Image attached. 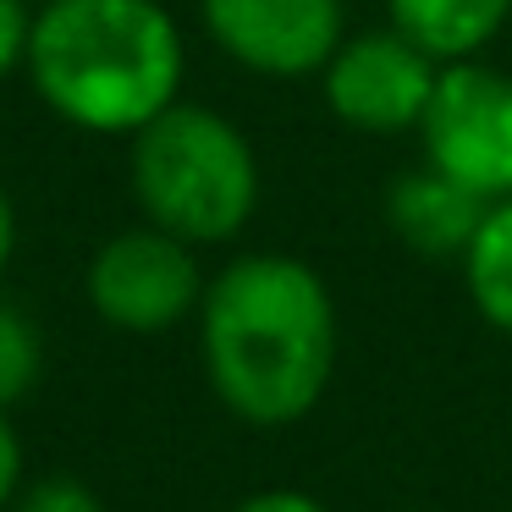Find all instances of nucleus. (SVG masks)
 <instances>
[{
    "mask_svg": "<svg viewBox=\"0 0 512 512\" xmlns=\"http://www.w3.org/2000/svg\"><path fill=\"white\" fill-rule=\"evenodd\" d=\"M232 512H331L320 496L309 490H292V485H276V490H254L248 501H237Z\"/></svg>",
    "mask_w": 512,
    "mask_h": 512,
    "instance_id": "2eb2a0df",
    "label": "nucleus"
},
{
    "mask_svg": "<svg viewBox=\"0 0 512 512\" xmlns=\"http://www.w3.org/2000/svg\"><path fill=\"white\" fill-rule=\"evenodd\" d=\"M23 67L67 127L133 138L177 105L188 50L160 0H45Z\"/></svg>",
    "mask_w": 512,
    "mask_h": 512,
    "instance_id": "f03ea898",
    "label": "nucleus"
},
{
    "mask_svg": "<svg viewBox=\"0 0 512 512\" xmlns=\"http://www.w3.org/2000/svg\"><path fill=\"white\" fill-rule=\"evenodd\" d=\"M17 490H23V441H17L12 408H0V512L17 501Z\"/></svg>",
    "mask_w": 512,
    "mask_h": 512,
    "instance_id": "4468645a",
    "label": "nucleus"
},
{
    "mask_svg": "<svg viewBox=\"0 0 512 512\" xmlns=\"http://www.w3.org/2000/svg\"><path fill=\"white\" fill-rule=\"evenodd\" d=\"M28 34H34L28 0H0V83L28 61Z\"/></svg>",
    "mask_w": 512,
    "mask_h": 512,
    "instance_id": "ddd939ff",
    "label": "nucleus"
},
{
    "mask_svg": "<svg viewBox=\"0 0 512 512\" xmlns=\"http://www.w3.org/2000/svg\"><path fill=\"white\" fill-rule=\"evenodd\" d=\"M133 199L149 226L193 248L232 243L259 210V160L232 116L171 105L133 133Z\"/></svg>",
    "mask_w": 512,
    "mask_h": 512,
    "instance_id": "7ed1b4c3",
    "label": "nucleus"
},
{
    "mask_svg": "<svg viewBox=\"0 0 512 512\" xmlns=\"http://www.w3.org/2000/svg\"><path fill=\"white\" fill-rule=\"evenodd\" d=\"M204 265L193 243L160 232V226H133L100 243L89 259V303L105 325L133 336H155L199 314L204 303Z\"/></svg>",
    "mask_w": 512,
    "mask_h": 512,
    "instance_id": "39448f33",
    "label": "nucleus"
},
{
    "mask_svg": "<svg viewBox=\"0 0 512 512\" xmlns=\"http://www.w3.org/2000/svg\"><path fill=\"white\" fill-rule=\"evenodd\" d=\"M28 6H45V0H28Z\"/></svg>",
    "mask_w": 512,
    "mask_h": 512,
    "instance_id": "f3484780",
    "label": "nucleus"
},
{
    "mask_svg": "<svg viewBox=\"0 0 512 512\" xmlns=\"http://www.w3.org/2000/svg\"><path fill=\"white\" fill-rule=\"evenodd\" d=\"M45 375V336L17 303H0V408L28 402Z\"/></svg>",
    "mask_w": 512,
    "mask_h": 512,
    "instance_id": "9b49d317",
    "label": "nucleus"
},
{
    "mask_svg": "<svg viewBox=\"0 0 512 512\" xmlns=\"http://www.w3.org/2000/svg\"><path fill=\"white\" fill-rule=\"evenodd\" d=\"M463 281L474 309L501 336H512V199H496L485 210V221H479L474 243L463 254Z\"/></svg>",
    "mask_w": 512,
    "mask_h": 512,
    "instance_id": "9d476101",
    "label": "nucleus"
},
{
    "mask_svg": "<svg viewBox=\"0 0 512 512\" xmlns=\"http://www.w3.org/2000/svg\"><path fill=\"white\" fill-rule=\"evenodd\" d=\"M199 353L243 424L281 430L320 408L336 375V298L309 259L243 254L204 287Z\"/></svg>",
    "mask_w": 512,
    "mask_h": 512,
    "instance_id": "f257e3e1",
    "label": "nucleus"
},
{
    "mask_svg": "<svg viewBox=\"0 0 512 512\" xmlns=\"http://www.w3.org/2000/svg\"><path fill=\"white\" fill-rule=\"evenodd\" d=\"M204 28L259 78H309L342 45V0H204Z\"/></svg>",
    "mask_w": 512,
    "mask_h": 512,
    "instance_id": "0eeeda50",
    "label": "nucleus"
},
{
    "mask_svg": "<svg viewBox=\"0 0 512 512\" xmlns=\"http://www.w3.org/2000/svg\"><path fill=\"white\" fill-rule=\"evenodd\" d=\"M424 160L479 193L485 204L512 199V78L485 61H452L424 105Z\"/></svg>",
    "mask_w": 512,
    "mask_h": 512,
    "instance_id": "20e7f679",
    "label": "nucleus"
},
{
    "mask_svg": "<svg viewBox=\"0 0 512 512\" xmlns=\"http://www.w3.org/2000/svg\"><path fill=\"white\" fill-rule=\"evenodd\" d=\"M391 28L430 61H474L512 23V0H386Z\"/></svg>",
    "mask_w": 512,
    "mask_h": 512,
    "instance_id": "1a4fd4ad",
    "label": "nucleus"
},
{
    "mask_svg": "<svg viewBox=\"0 0 512 512\" xmlns=\"http://www.w3.org/2000/svg\"><path fill=\"white\" fill-rule=\"evenodd\" d=\"M490 204L479 193H468L463 182H452L446 171H435L430 160L413 171H402L386 193V215L391 232L424 259H463L474 243L479 221H485Z\"/></svg>",
    "mask_w": 512,
    "mask_h": 512,
    "instance_id": "6e6552de",
    "label": "nucleus"
},
{
    "mask_svg": "<svg viewBox=\"0 0 512 512\" xmlns=\"http://www.w3.org/2000/svg\"><path fill=\"white\" fill-rule=\"evenodd\" d=\"M12 512H105V501H100V490L78 474H45V479L17 490Z\"/></svg>",
    "mask_w": 512,
    "mask_h": 512,
    "instance_id": "f8f14e48",
    "label": "nucleus"
},
{
    "mask_svg": "<svg viewBox=\"0 0 512 512\" xmlns=\"http://www.w3.org/2000/svg\"><path fill=\"white\" fill-rule=\"evenodd\" d=\"M12 254H17V204H12V193L0 188V276H6Z\"/></svg>",
    "mask_w": 512,
    "mask_h": 512,
    "instance_id": "dca6fc26",
    "label": "nucleus"
},
{
    "mask_svg": "<svg viewBox=\"0 0 512 512\" xmlns=\"http://www.w3.org/2000/svg\"><path fill=\"white\" fill-rule=\"evenodd\" d=\"M435 78H441V61L408 45L397 28H375L336 45L320 72V89L331 116L353 133H419Z\"/></svg>",
    "mask_w": 512,
    "mask_h": 512,
    "instance_id": "423d86ee",
    "label": "nucleus"
}]
</instances>
